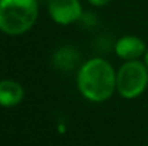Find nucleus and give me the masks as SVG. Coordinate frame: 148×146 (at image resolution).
Returning a JSON list of instances; mask_svg holds the SVG:
<instances>
[{"mask_svg":"<svg viewBox=\"0 0 148 146\" xmlns=\"http://www.w3.org/2000/svg\"><path fill=\"white\" fill-rule=\"evenodd\" d=\"M76 86L89 102H105L116 90V70L106 59H89L78 70Z\"/></svg>","mask_w":148,"mask_h":146,"instance_id":"1","label":"nucleus"},{"mask_svg":"<svg viewBox=\"0 0 148 146\" xmlns=\"http://www.w3.org/2000/svg\"><path fill=\"white\" fill-rule=\"evenodd\" d=\"M39 16L38 0H0V32L22 36L29 32Z\"/></svg>","mask_w":148,"mask_h":146,"instance_id":"2","label":"nucleus"},{"mask_svg":"<svg viewBox=\"0 0 148 146\" xmlns=\"http://www.w3.org/2000/svg\"><path fill=\"white\" fill-rule=\"evenodd\" d=\"M148 86V67L144 62L127 60L116 70V92L124 99L141 96Z\"/></svg>","mask_w":148,"mask_h":146,"instance_id":"3","label":"nucleus"},{"mask_svg":"<svg viewBox=\"0 0 148 146\" xmlns=\"http://www.w3.org/2000/svg\"><path fill=\"white\" fill-rule=\"evenodd\" d=\"M48 12L50 19L60 26L76 23L84 16L81 0H48Z\"/></svg>","mask_w":148,"mask_h":146,"instance_id":"4","label":"nucleus"},{"mask_svg":"<svg viewBox=\"0 0 148 146\" xmlns=\"http://www.w3.org/2000/svg\"><path fill=\"white\" fill-rule=\"evenodd\" d=\"M147 52V46L143 39L137 36H122L115 43V53L122 60H138Z\"/></svg>","mask_w":148,"mask_h":146,"instance_id":"5","label":"nucleus"},{"mask_svg":"<svg viewBox=\"0 0 148 146\" xmlns=\"http://www.w3.org/2000/svg\"><path fill=\"white\" fill-rule=\"evenodd\" d=\"M25 97L23 86L12 79L0 80V106L1 107H14Z\"/></svg>","mask_w":148,"mask_h":146,"instance_id":"6","label":"nucleus"},{"mask_svg":"<svg viewBox=\"0 0 148 146\" xmlns=\"http://www.w3.org/2000/svg\"><path fill=\"white\" fill-rule=\"evenodd\" d=\"M79 59H81V54L73 46H62L53 53L52 63L58 70L69 72L78 66Z\"/></svg>","mask_w":148,"mask_h":146,"instance_id":"7","label":"nucleus"},{"mask_svg":"<svg viewBox=\"0 0 148 146\" xmlns=\"http://www.w3.org/2000/svg\"><path fill=\"white\" fill-rule=\"evenodd\" d=\"M86 1L95 7H102V6H106L108 3H111L112 0H86Z\"/></svg>","mask_w":148,"mask_h":146,"instance_id":"8","label":"nucleus"},{"mask_svg":"<svg viewBox=\"0 0 148 146\" xmlns=\"http://www.w3.org/2000/svg\"><path fill=\"white\" fill-rule=\"evenodd\" d=\"M144 63L147 65V67H148V49H147V52H145V54H144Z\"/></svg>","mask_w":148,"mask_h":146,"instance_id":"9","label":"nucleus"}]
</instances>
